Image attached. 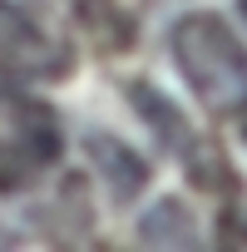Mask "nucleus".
Wrapping results in <instances>:
<instances>
[{"instance_id":"f257e3e1","label":"nucleus","mask_w":247,"mask_h":252,"mask_svg":"<svg viewBox=\"0 0 247 252\" xmlns=\"http://www.w3.org/2000/svg\"><path fill=\"white\" fill-rule=\"evenodd\" d=\"M168 50L208 114H247V45L232 35L222 15H183L168 35Z\"/></svg>"},{"instance_id":"f03ea898","label":"nucleus","mask_w":247,"mask_h":252,"mask_svg":"<svg viewBox=\"0 0 247 252\" xmlns=\"http://www.w3.org/2000/svg\"><path fill=\"white\" fill-rule=\"evenodd\" d=\"M64 134L45 99L0 84V193H20L60 163Z\"/></svg>"},{"instance_id":"7ed1b4c3","label":"nucleus","mask_w":247,"mask_h":252,"mask_svg":"<svg viewBox=\"0 0 247 252\" xmlns=\"http://www.w3.org/2000/svg\"><path fill=\"white\" fill-rule=\"evenodd\" d=\"M74 64V50L50 35L30 10L0 0V74L15 79V84H50L64 79Z\"/></svg>"},{"instance_id":"20e7f679","label":"nucleus","mask_w":247,"mask_h":252,"mask_svg":"<svg viewBox=\"0 0 247 252\" xmlns=\"http://www.w3.org/2000/svg\"><path fill=\"white\" fill-rule=\"evenodd\" d=\"M134 99H139V109H144V114H149V119L158 124V129H163V139H168V149H173V154H183V163H188V168H193L198 178H208V168H203V158H213V154L203 149V139H198V134L188 129V124H183V119H178V114H173V109H168V104H163V99H158L154 89H139Z\"/></svg>"},{"instance_id":"39448f33","label":"nucleus","mask_w":247,"mask_h":252,"mask_svg":"<svg viewBox=\"0 0 247 252\" xmlns=\"http://www.w3.org/2000/svg\"><path fill=\"white\" fill-rule=\"evenodd\" d=\"M237 10H242V20H247V0H237Z\"/></svg>"}]
</instances>
